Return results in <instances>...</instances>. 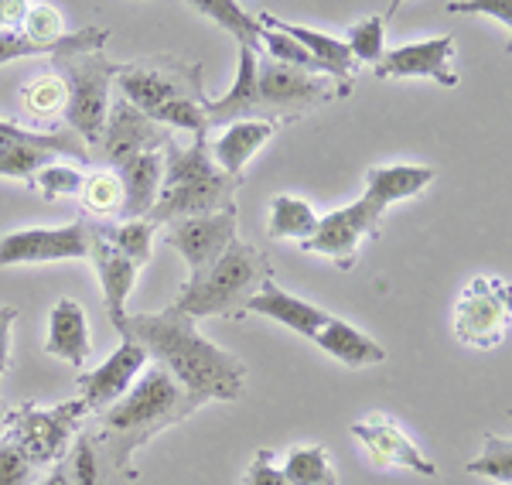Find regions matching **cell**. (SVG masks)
<instances>
[{
    "instance_id": "1",
    "label": "cell",
    "mask_w": 512,
    "mask_h": 485,
    "mask_svg": "<svg viewBox=\"0 0 512 485\" xmlns=\"http://www.w3.org/2000/svg\"><path fill=\"white\" fill-rule=\"evenodd\" d=\"M120 339L144 345L147 356L175 380L181 390L192 393L198 404L209 400H239L246 393V363L233 352L219 349L195 328L185 311L168 304L164 311H140L127 315L117 328Z\"/></svg>"
},
{
    "instance_id": "2",
    "label": "cell",
    "mask_w": 512,
    "mask_h": 485,
    "mask_svg": "<svg viewBox=\"0 0 512 485\" xmlns=\"http://www.w3.org/2000/svg\"><path fill=\"white\" fill-rule=\"evenodd\" d=\"M110 41V28L72 31L69 48L52 55V72L65 86V127L86 147H96L110 117V86L120 76V62L106 59L103 45Z\"/></svg>"
},
{
    "instance_id": "3",
    "label": "cell",
    "mask_w": 512,
    "mask_h": 485,
    "mask_svg": "<svg viewBox=\"0 0 512 485\" xmlns=\"http://www.w3.org/2000/svg\"><path fill=\"white\" fill-rule=\"evenodd\" d=\"M198 407L202 404L181 390L161 366H147V373L130 386L127 397L93 417L89 431H96L123 458H134L137 448H144L168 427L188 421Z\"/></svg>"
},
{
    "instance_id": "4",
    "label": "cell",
    "mask_w": 512,
    "mask_h": 485,
    "mask_svg": "<svg viewBox=\"0 0 512 485\" xmlns=\"http://www.w3.org/2000/svg\"><path fill=\"white\" fill-rule=\"evenodd\" d=\"M239 188H243V182L219 171L216 161L209 158V137H192L188 147L175 144V137H171L164 144L161 195L147 219L168 226L175 219L216 216L222 209H233Z\"/></svg>"
},
{
    "instance_id": "5",
    "label": "cell",
    "mask_w": 512,
    "mask_h": 485,
    "mask_svg": "<svg viewBox=\"0 0 512 485\" xmlns=\"http://www.w3.org/2000/svg\"><path fill=\"white\" fill-rule=\"evenodd\" d=\"M274 267H270V257L263 250H256L253 243L233 240L226 246V253L212 263L209 274L195 284H181V294L171 304L178 311H185L188 318H243L246 304L263 284L270 281Z\"/></svg>"
},
{
    "instance_id": "6",
    "label": "cell",
    "mask_w": 512,
    "mask_h": 485,
    "mask_svg": "<svg viewBox=\"0 0 512 485\" xmlns=\"http://www.w3.org/2000/svg\"><path fill=\"white\" fill-rule=\"evenodd\" d=\"M256 89H260V120L287 123L332 100H345L352 93V79L315 76L308 69L256 55Z\"/></svg>"
},
{
    "instance_id": "7",
    "label": "cell",
    "mask_w": 512,
    "mask_h": 485,
    "mask_svg": "<svg viewBox=\"0 0 512 485\" xmlns=\"http://www.w3.org/2000/svg\"><path fill=\"white\" fill-rule=\"evenodd\" d=\"M86 417L89 410L82 400H65L55 407L18 404L0 414V424H4V438L14 441L28 455V462L41 468L65 462L72 441L86 427Z\"/></svg>"
},
{
    "instance_id": "8",
    "label": "cell",
    "mask_w": 512,
    "mask_h": 485,
    "mask_svg": "<svg viewBox=\"0 0 512 485\" xmlns=\"http://www.w3.org/2000/svg\"><path fill=\"white\" fill-rule=\"evenodd\" d=\"M117 86L123 100L140 113H151L171 100H209L202 89V65L178 55H154V59L120 65Z\"/></svg>"
},
{
    "instance_id": "9",
    "label": "cell",
    "mask_w": 512,
    "mask_h": 485,
    "mask_svg": "<svg viewBox=\"0 0 512 485\" xmlns=\"http://www.w3.org/2000/svg\"><path fill=\"white\" fill-rule=\"evenodd\" d=\"M512 325L509 284L499 277H475L454 304V339L468 349H495Z\"/></svg>"
},
{
    "instance_id": "10",
    "label": "cell",
    "mask_w": 512,
    "mask_h": 485,
    "mask_svg": "<svg viewBox=\"0 0 512 485\" xmlns=\"http://www.w3.org/2000/svg\"><path fill=\"white\" fill-rule=\"evenodd\" d=\"M379 233H383V212L373 209L366 199H355L352 205H345V209H335V212H328V216H321L315 233L297 246H301L304 253H318V257L335 260L342 270H352L359 243L366 240V236L376 240Z\"/></svg>"
},
{
    "instance_id": "11",
    "label": "cell",
    "mask_w": 512,
    "mask_h": 485,
    "mask_svg": "<svg viewBox=\"0 0 512 485\" xmlns=\"http://www.w3.org/2000/svg\"><path fill=\"white\" fill-rule=\"evenodd\" d=\"M236 226H239V212L222 209L216 216H198V219H175L168 223V233H164V243L168 250H178L188 263V281L195 284L209 274V267L216 263L226 246L236 240Z\"/></svg>"
},
{
    "instance_id": "12",
    "label": "cell",
    "mask_w": 512,
    "mask_h": 485,
    "mask_svg": "<svg viewBox=\"0 0 512 485\" xmlns=\"http://www.w3.org/2000/svg\"><path fill=\"white\" fill-rule=\"evenodd\" d=\"M89 257V223L76 219L59 229H18L0 236V267L18 263H55Z\"/></svg>"
},
{
    "instance_id": "13",
    "label": "cell",
    "mask_w": 512,
    "mask_h": 485,
    "mask_svg": "<svg viewBox=\"0 0 512 485\" xmlns=\"http://www.w3.org/2000/svg\"><path fill=\"white\" fill-rule=\"evenodd\" d=\"M171 141V134L158 123H151L140 110H134L127 100L110 103V117H106L103 137H99V158L110 164L113 171L120 164L140 158V154L164 151V144Z\"/></svg>"
},
{
    "instance_id": "14",
    "label": "cell",
    "mask_w": 512,
    "mask_h": 485,
    "mask_svg": "<svg viewBox=\"0 0 512 485\" xmlns=\"http://www.w3.org/2000/svg\"><path fill=\"white\" fill-rule=\"evenodd\" d=\"M376 79H431L437 86H458V69H454V35L410 41V45L390 48V52L373 65Z\"/></svg>"
},
{
    "instance_id": "15",
    "label": "cell",
    "mask_w": 512,
    "mask_h": 485,
    "mask_svg": "<svg viewBox=\"0 0 512 485\" xmlns=\"http://www.w3.org/2000/svg\"><path fill=\"white\" fill-rule=\"evenodd\" d=\"M147 352L144 345L123 339L117 345V352H113L110 359H106L103 366H96L93 373H79V400L86 404L89 417L103 414L106 407H113L117 400L127 397V390L140 380V373L147 369Z\"/></svg>"
},
{
    "instance_id": "16",
    "label": "cell",
    "mask_w": 512,
    "mask_h": 485,
    "mask_svg": "<svg viewBox=\"0 0 512 485\" xmlns=\"http://www.w3.org/2000/svg\"><path fill=\"white\" fill-rule=\"evenodd\" d=\"M352 434L362 441V448L369 451V462L376 468H410V472L424 475V479H434L437 475V465L403 434V427L396 424L390 414H383V410L355 421Z\"/></svg>"
},
{
    "instance_id": "17",
    "label": "cell",
    "mask_w": 512,
    "mask_h": 485,
    "mask_svg": "<svg viewBox=\"0 0 512 485\" xmlns=\"http://www.w3.org/2000/svg\"><path fill=\"white\" fill-rule=\"evenodd\" d=\"M65 468L72 475V485H127L140 475L134 458H123L89 427H82L79 438L72 441Z\"/></svg>"
},
{
    "instance_id": "18",
    "label": "cell",
    "mask_w": 512,
    "mask_h": 485,
    "mask_svg": "<svg viewBox=\"0 0 512 485\" xmlns=\"http://www.w3.org/2000/svg\"><path fill=\"white\" fill-rule=\"evenodd\" d=\"M89 260H93L99 284H103V298H106V315H110L113 328L123 325L127 318V298L137 284V270L117 246H110L103 236L96 233L93 223H89Z\"/></svg>"
},
{
    "instance_id": "19",
    "label": "cell",
    "mask_w": 512,
    "mask_h": 485,
    "mask_svg": "<svg viewBox=\"0 0 512 485\" xmlns=\"http://www.w3.org/2000/svg\"><path fill=\"white\" fill-rule=\"evenodd\" d=\"M263 315L270 318V322L291 328L297 335H308V339H315L321 332V325L332 318V311L318 308V304L304 301V298H294L291 291H284V287H277L274 281H267L260 287V291L253 294L250 304H246V315Z\"/></svg>"
},
{
    "instance_id": "20",
    "label": "cell",
    "mask_w": 512,
    "mask_h": 485,
    "mask_svg": "<svg viewBox=\"0 0 512 485\" xmlns=\"http://www.w3.org/2000/svg\"><path fill=\"white\" fill-rule=\"evenodd\" d=\"M117 178L123 185V205L117 212L120 223L127 219H147L161 195V178H164V151L140 154V158L120 164Z\"/></svg>"
},
{
    "instance_id": "21",
    "label": "cell",
    "mask_w": 512,
    "mask_h": 485,
    "mask_svg": "<svg viewBox=\"0 0 512 485\" xmlns=\"http://www.w3.org/2000/svg\"><path fill=\"white\" fill-rule=\"evenodd\" d=\"M45 352L76 369L86 366L89 352H93V339H89V322L79 301H72V298L55 301L52 315H48Z\"/></svg>"
},
{
    "instance_id": "22",
    "label": "cell",
    "mask_w": 512,
    "mask_h": 485,
    "mask_svg": "<svg viewBox=\"0 0 512 485\" xmlns=\"http://www.w3.org/2000/svg\"><path fill=\"white\" fill-rule=\"evenodd\" d=\"M437 178L434 168L427 164H383V168H369L366 171V199L373 209L386 212L393 202H403V199H414V195L427 192Z\"/></svg>"
},
{
    "instance_id": "23",
    "label": "cell",
    "mask_w": 512,
    "mask_h": 485,
    "mask_svg": "<svg viewBox=\"0 0 512 485\" xmlns=\"http://www.w3.org/2000/svg\"><path fill=\"white\" fill-rule=\"evenodd\" d=\"M274 130H277V123H270V120H236V123H229V127L222 130L219 141L209 144V158L216 161L219 171H226L229 178H239V182H243L246 161H250L253 154L260 151L270 137H274Z\"/></svg>"
},
{
    "instance_id": "24",
    "label": "cell",
    "mask_w": 512,
    "mask_h": 485,
    "mask_svg": "<svg viewBox=\"0 0 512 485\" xmlns=\"http://www.w3.org/2000/svg\"><path fill=\"white\" fill-rule=\"evenodd\" d=\"M205 117L212 127H229L236 120H260V89H256V52L239 48L236 82L226 96L205 100Z\"/></svg>"
},
{
    "instance_id": "25",
    "label": "cell",
    "mask_w": 512,
    "mask_h": 485,
    "mask_svg": "<svg viewBox=\"0 0 512 485\" xmlns=\"http://www.w3.org/2000/svg\"><path fill=\"white\" fill-rule=\"evenodd\" d=\"M315 342L325 356L338 359V363L349 366V369H366V366L386 363V349L373 339V335L359 332L355 325H349L345 318H335V315L321 325Z\"/></svg>"
},
{
    "instance_id": "26",
    "label": "cell",
    "mask_w": 512,
    "mask_h": 485,
    "mask_svg": "<svg viewBox=\"0 0 512 485\" xmlns=\"http://www.w3.org/2000/svg\"><path fill=\"white\" fill-rule=\"evenodd\" d=\"M253 18L260 24H267V28H277L280 35L294 38L297 45H301L315 62L325 65L335 79H352L355 62H352V55H349V48H345L342 38H332V35H325V31H318V28H308V24L280 21V18H274V14H267V11L253 14Z\"/></svg>"
},
{
    "instance_id": "27",
    "label": "cell",
    "mask_w": 512,
    "mask_h": 485,
    "mask_svg": "<svg viewBox=\"0 0 512 485\" xmlns=\"http://www.w3.org/2000/svg\"><path fill=\"white\" fill-rule=\"evenodd\" d=\"M0 147H38V151L48 154H69L76 161H89V147L72 134L69 127L62 130H35V127H21L14 120L0 117Z\"/></svg>"
},
{
    "instance_id": "28",
    "label": "cell",
    "mask_w": 512,
    "mask_h": 485,
    "mask_svg": "<svg viewBox=\"0 0 512 485\" xmlns=\"http://www.w3.org/2000/svg\"><path fill=\"white\" fill-rule=\"evenodd\" d=\"M93 229L110 246H117V250L130 263H134V267H144V263H151L154 236H158V223H151V219H127V223H117V226L93 223Z\"/></svg>"
},
{
    "instance_id": "29",
    "label": "cell",
    "mask_w": 512,
    "mask_h": 485,
    "mask_svg": "<svg viewBox=\"0 0 512 485\" xmlns=\"http://www.w3.org/2000/svg\"><path fill=\"white\" fill-rule=\"evenodd\" d=\"M318 226V212L311 209V202L297 199V195H277L270 202V219H267V229L274 240H308Z\"/></svg>"
},
{
    "instance_id": "30",
    "label": "cell",
    "mask_w": 512,
    "mask_h": 485,
    "mask_svg": "<svg viewBox=\"0 0 512 485\" xmlns=\"http://www.w3.org/2000/svg\"><path fill=\"white\" fill-rule=\"evenodd\" d=\"M192 11H198L202 18H209L212 24L226 28L229 35L239 41V48H250V52L260 55V28H256V18L246 14L236 0H195Z\"/></svg>"
},
{
    "instance_id": "31",
    "label": "cell",
    "mask_w": 512,
    "mask_h": 485,
    "mask_svg": "<svg viewBox=\"0 0 512 485\" xmlns=\"http://www.w3.org/2000/svg\"><path fill=\"white\" fill-rule=\"evenodd\" d=\"M280 472L291 485H338V472L321 445H294L284 455Z\"/></svg>"
},
{
    "instance_id": "32",
    "label": "cell",
    "mask_w": 512,
    "mask_h": 485,
    "mask_svg": "<svg viewBox=\"0 0 512 485\" xmlns=\"http://www.w3.org/2000/svg\"><path fill=\"white\" fill-rule=\"evenodd\" d=\"M396 7L400 4H390V14H396ZM390 14H369L345 31V48H349L355 65H379V59L386 55V18Z\"/></svg>"
},
{
    "instance_id": "33",
    "label": "cell",
    "mask_w": 512,
    "mask_h": 485,
    "mask_svg": "<svg viewBox=\"0 0 512 485\" xmlns=\"http://www.w3.org/2000/svg\"><path fill=\"white\" fill-rule=\"evenodd\" d=\"M65 86L55 72H45V76H35L31 82H24L21 89V106L28 117L35 120H55L59 113H65Z\"/></svg>"
},
{
    "instance_id": "34",
    "label": "cell",
    "mask_w": 512,
    "mask_h": 485,
    "mask_svg": "<svg viewBox=\"0 0 512 485\" xmlns=\"http://www.w3.org/2000/svg\"><path fill=\"white\" fill-rule=\"evenodd\" d=\"M21 14H24V0H0V65L14 59H28V55H48L41 45L24 38Z\"/></svg>"
},
{
    "instance_id": "35",
    "label": "cell",
    "mask_w": 512,
    "mask_h": 485,
    "mask_svg": "<svg viewBox=\"0 0 512 485\" xmlns=\"http://www.w3.org/2000/svg\"><path fill=\"white\" fill-rule=\"evenodd\" d=\"M468 475H482L499 485H512V441L506 434H485L482 455L465 465Z\"/></svg>"
},
{
    "instance_id": "36",
    "label": "cell",
    "mask_w": 512,
    "mask_h": 485,
    "mask_svg": "<svg viewBox=\"0 0 512 485\" xmlns=\"http://www.w3.org/2000/svg\"><path fill=\"white\" fill-rule=\"evenodd\" d=\"M82 205L93 216H117L123 205V185L117 171H89L82 178Z\"/></svg>"
},
{
    "instance_id": "37",
    "label": "cell",
    "mask_w": 512,
    "mask_h": 485,
    "mask_svg": "<svg viewBox=\"0 0 512 485\" xmlns=\"http://www.w3.org/2000/svg\"><path fill=\"white\" fill-rule=\"evenodd\" d=\"M151 123H158V127H178V130H188L192 137H209V117H205V103H195V100H171L158 106V110L144 113Z\"/></svg>"
},
{
    "instance_id": "38",
    "label": "cell",
    "mask_w": 512,
    "mask_h": 485,
    "mask_svg": "<svg viewBox=\"0 0 512 485\" xmlns=\"http://www.w3.org/2000/svg\"><path fill=\"white\" fill-rule=\"evenodd\" d=\"M82 171L72 168V164H62V161H52L45 164L41 171H35V175L28 178L31 192H38L41 199H65V195H79L82 192Z\"/></svg>"
},
{
    "instance_id": "39",
    "label": "cell",
    "mask_w": 512,
    "mask_h": 485,
    "mask_svg": "<svg viewBox=\"0 0 512 485\" xmlns=\"http://www.w3.org/2000/svg\"><path fill=\"white\" fill-rule=\"evenodd\" d=\"M52 161L55 154L38 151V147H0V178H24L28 182L35 171Z\"/></svg>"
},
{
    "instance_id": "40",
    "label": "cell",
    "mask_w": 512,
    "mask_h": 485,
    "mask_svg": "<svg viewBox=\"0 0 512 485\" xmlns=\"http://www.w3.org/2000/svg\"><path fill=\"white\" fill-rule=\"evenodd\" d=\"M38 468L28 462V455L14 441L0 438V485H31Z\"/></svg>"
},
{
    "instance_id": "41",
    "label": "cell",
    "mask_w": 512,
    "mask_h": 485,
    "mask_svg": "<svg viewBox=\"0 0 512 485\" xmlns=\"http://www.w3.org/2000/svg\"><path fill=\"white\" fill-rule=\"evenodd\" d=\"M239 485H291V482H287L284 472L277 468L274 451L260 448L253 455V462H250V468H246V475H243V482H239Z\"/></svg>"
},
{
    "instance_id": "42",
    "label": "cell",
    "mask_w": 512,
    "mask_h": 485,
    "mask_svg": "<svg viewBox=\"0 0 512 485\" xmlns=\"http://www.w3.org/2000/svg\"><path fill=\"white\" fill-rule=\"evenodd\" d=\"M451 14H492V18H499L506 28H512V4L509 0H468V4H461V0H451V4H444Z\"/></svg>"
},
{
    "instance_id": "43",
    "label": "cell",
    "mask_w": 512,
    "mask_h": 485,
    "mask_svg": "<svg viewBox=\"0 0 512 485\" xmlns=\"http://www.w3.org/2000/svg\"><path fill=\"white\" fill-rule=\"evenodd\" d=\"M14 322H18V308L11 304H0V380H4L7 366H11V335Z\"/></svg>"
},
{
    "instance_id": "44",
    "label": "cell",
    "mask_w": 512,
    "mask_h": 485,
    "mask_svg": "<svg viewBox=\"0 0 512 485\" xmlns=\"http://www.w3.org/2000/svg\"><path fill=\"white\" fill-rule=\"evenodd\" d=\"M41 485H72V475H69V468H65V462L52 465V472H48V479Z\"/></svg>"
},
{
    "instance_id": "45",
    "label": "cell",
    "mask_w": 512,
    "mask_h": 485,
    "mask_svg": "<svg viewBox=\"0 0 512 485\" xmlns=\"http://www.w3.org/2000/svg\"><path fill=\"white\" fill-rule=\"evenodd\" d=\"M0 414H4V407H0Z\"/></svg>"
}]
</instances>
